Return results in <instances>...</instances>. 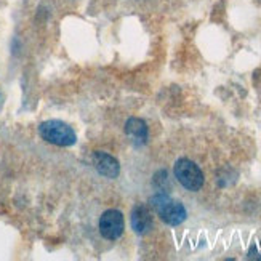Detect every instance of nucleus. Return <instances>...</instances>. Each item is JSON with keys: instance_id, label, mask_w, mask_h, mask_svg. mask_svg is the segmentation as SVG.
<instances>
[{"instance_id": "1", "label": "nucleus", "mask_w": 261, "mask_h": 261, "mask_svg": "<svg viewBox=\"0 0 261 261\" xmlns=\"http://www.w3.org/2000/svg\"><path fill=\"white\" fill-rule=\"evenodd\" d=\"M151 205L161 217V220L170 226H178L186 220V208L183 207V203L170 199L162 192H159L151 199Z\"/></svg>"}, {"instance_id": "2", "label": "nucleus", "mask_w": 261, "mask_h": 261, "mask_svg": "<svg viewBox=\"0 0 261 261\" xmlns=\"http://www.w3.org/2000/svg\"><path fill=\"white\" fill-rule=\"evenodd\" d=\"M39 133L45 141L56 144V146L66 147V146L75 144V141H77L74 130L61 120H47V122L40 123Z\"/></svg>"}, {"instance_id": "3", "label": "nucleus", "mask_w": 261, "mask_h": 261, "mask_svg": "<svg viewBox=\"0 0 261 261\" xmlns=\"http://www.w3.org/2000/svg\"><path fill=\"white\" fill-rule=\"evenodd\" d=\"M175 178L179 185L188 191H199L203 186V173L202 170L189 159H179L175 164Z\"/></svg>"}, {"instance_id": "4", "label": "nucleus", "mask_w": 261, "mask_h": 261, "mask_svg": "<svg viewBox=\"0 0 261 261\" xmlns=\"http://www.w3.org/2000/svg\"><path fill=\"white\" fill-rule=\"evenodd\" d=\"M125 221L119 210H108L99 218V232L108 241H116L123 234Z\"/></svg>"}, {"instance_id": "5", "label": "nucleus", "mask_w": 261, "mask_h": 261, "mask_svg": "<svg viewBox=\"0 0 261 261\" xmlns=\"http://www.w3.org/2000/svg\"><path fill=\"white\" fill-rule=\"evenodd\" d=\"M93 165L98 170V173H101L106 178H117L119 172H120V167L119 162L116 161L114 157L106 154V152H95L93 154Z\"/></svg>"}, {"instance_id": "6", "label": "nucleus", "mask_w": 261, "mask_h": 261, "mask_svg": "<svg viewBox=\"0 0 261 261\" xmlns=\"http://www.w3.org/2000/svg\"><path fill=\"white\" fill-rule=\"evenodd\" d=\"M152 226V217H151V212L147 210L146 207L140 205L136 207L132 213V228L135 232L138 234H144L151 229Z\"/></svg>"}, {"instance_id": "7", "label": "nucleus", "mask_w": 261, "mask_h": 261, "mask_svg": "<svg viewBox=\"0 0 261 261\" xmlns=\"http://www.w3.org/2000/svg\"><path fill=\"white\" fill-rule=\"evenodd\" d=\"M125 132L133 141L140 143V144H144L147 140V127H146L144 120H141V119H136V117L128 119L127 125H125Z\"/></svg>"}]
</instances>
